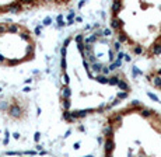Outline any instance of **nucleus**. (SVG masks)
Here are the masks:
<instances>
[{
    "label": "nucleus",
    "instance_id": "f257e3e1",
    "mask_svg": "<svg viewBox=\"0 0 161 157\" xmlns=\"http://www.w3.org/2000/svg\"><path fill=\"white\" fill-rule=\"evenodd\" d=\"M8 112H10L11 116H20V115H21V108L15 104V105H11V107H10Z\"/></svg>",
    "mask_w": 161,
    "mask_h": 157
},
{
    "label": "nucleus",
    "instance_id": "f03ea898",
    "mask_svg": "<svg viewBox=\"0 0 161 157\" xmlns=\"http://www.w3.org/2000/svg\"><path fill=\"white\" fill-rule=\"evenodd\" d=\"M7 31L11 32V34H15V32H18V25H17V24H10V25L7 27Z\"/></svg>",
    "mask_w": 161,
    "mask_h": 157
},
{
    "label": "nucleus",
    "instance_id": "7ed1b4c3",
    "mask_svg": "<svg viewBox=\"0 0 161 157\" xmlns=\"http://www.w3.org/2000/svg\"><path fill=\"white\" fill-rule=\"evenodd\" d=\"M4 31H6V27H4L3 24H0V34H3Z\"/></svg>",
    "mask_w": 161,
    "mask_h": 157
},
{
    "label": "nucleus",
    "instance_id": "20e7f679",
    "mask_svg": "<svg viewBox=\"0 0 161 157\" xmlns=\"http://www.w3.org/2000/svg\"><path fill=\"white\" fill-rule=\"evenodd\" d=\"M14 139H18V137H20V135H18V133H14Z\"/></svg>",
    "mask_w": 161,
    "mask_h": 157
},
{
    "label": "nucleus",
    "instance_id": "39448f33",
    "mask_svg": "<svg viewBox=\"0 0 161 157\" xmlns=\"http://www.w3.org/2000/svg\"><path fill=\"white\" fill-rule=\"evenodd\" d=\"M3 60H6V57H4V56H1V55H0V62H3Z\"/></svg>",
    "mask_w": 161,
    "mask_h": 157
},
{
    "label": "nucleus",
    "instance_id": "423d86ee",
    "mask_svg": "<svg viewBox=\"0 0 161 157\" xmlns=\"http://www.w3.org/2000/svg\"><path fill=\"white\" fill-rule=\"evenodd\" d=\"M0 91H1V88H0Z\"/></svg>",
    "mask_w": 161,
    "mask_h": 157
}]
</instances>
